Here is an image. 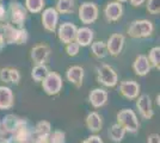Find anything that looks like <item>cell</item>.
I'll list each match as a JSON object with an SVG mask.
<instances>
[{"mask_svg": "<svg viewBox=\"0 0 160 143\" xmlns=\"http://www.w3.org/2000/svg\"><path fill=\"white\" fill-rule=\"evenodd\" d=\"M2 38L6 44H25L28 41V31L24 27H16L12 24L4 23Z\"/></svg>", "mask_w": 160, "mask_h": 143, "instance_id": "cell-1", "label": "cell"}, {"mask_svg": "<svg viewBox=\"0 0 160 143\" xmlns=\"http://www.w3.org/2000/svg\"><path fill=\"white\" fill-rule=\"evenodd\" d=\"M117 124H120L126 131L132 134H135L140 126V123L135 112L129 109L122 110L117 113Z\"/></svg>", "mask_w": 160, "mask_h": 143, "instance_id": "cell-2", "label": "cell"}, {"mask_svg": "<svg viewBox=\"0 0 160 143\" xmlns=\"http://www.w3.org/2000/svg\"><path fill=\"white\" fill-rule=\"evenodd\" d=\"M153 23L147 19L134 21L128 27V35L133 38H146L153 34Z\"/></svg>", "mask_w": 160, "mask_h": 143, "instance_id": "cell-3", "label": "cell"}, {"mask_svg": "<svg viewBox=\"0 0 160 143\" xmlns=\"http://www.w3.org/2000/svg\"><path fill=\"white\" fill-rule=\"evenodd\" d=\"M97 80L99 83L107 86V87H113L117 85L118 76L115 69L109 64H100L97 68Z\"/></svg>", "mask_w": 160, "mask_h": 143, "instance_id": "cell-4", "label": "cell"}, {"mask_svg": "<svg viewBox=\"0 0 160 143\" xmlns=\"http://www.w3.org/2000/svg\"><path fill=\"white\" fill-rule=\"evenodd\" d=\"M42 87L48 95H56L58 93H60L61 88H62L61 75L55 72H49L42 81Z\"/></svg>", "mask_w": 160, "mask_h": 143, "instance_id": "cell-5", "label": "cell"}, {"mask_svg": "<svg viewBox=\"0 0 160 143\" xmlns=\"http://www.w3.org/2000/svg\"><path fill=\"white\" fill-rule=\"evenodd\" d=\"M98 18V7L93 2H84L79 7V19L84 24H91Z\"/></svg>", "mask_w": 160, "mask_h": 143, "instance_id": "cell-6", "label": "cell"}, {"mask_svg": "<svg viewBox=\"0 0 160 143\" xmlns=\"http://www.w3.org/2000/svg\"><path fill=\"white\" fill-rule=\"evenodd\" d=\"M10 13H11V21L17 27H23L27 21V8L19 2H12L10 5Z\"/></svg>", "mask_w": 160, "mask_h": 143, "instance_id": "cell-7", "label": "cell"}, {"mask_svg": "<svg viewBox=\"0 0 160 143\" xmlns=\"http://www.w3.org/2000/svg\"><path fill=\"white\" fill-rule=\"evenodd\" d=\"M50 48L47 44H37L31 49V59L36 64H46L50 57Z\"/></svg>", "mask_w": 160, "mask_h": 143, "instance_id": "cell-8", "label": "cell"}, {"mask_svg": "<svg viewBox=\"0 0 160 143\" xmlns=\"http://www.w3.org/2000/svg\"><path fill=\"white\" fill-rule=\"evenodd\" d=\"M58 19H59V13L53 7H49L47 10H44L42 13V24L47 31L54 32L56 30Z\"/></svg>", "mask_w": 160, "mask_h": 143, "instance_id": "cell-9", "label": "cell"}, {"mask_svg": "<svg viewBox=\"0 0 160 143\" xmlns=\"http://www.w3.org/2000/svg\"><path fill=\"white\" fill-rule=\"evenodd\" d=\"M77 26L72 24V23H63L61 24L58 31V36L59 40L65 44H68L71 42H73L75 40V34H77Z\"/></svg>", "mask_w": 160, "mask_h": 143, "instance_id": "cell-10", "label": "cell"}, {"mask_svg": "<svg viewBox=\"0 0 160 143\" xmlns=\"http://www.w3.org/2000/svg\"><path fill=\"white\" fill-rule=\"evenodd\" d=\"M123 45H124V36L121 34H113L108 40L107 50L111 56H117L121 54Z\"/></svg>", "mask_w": 160, "mask_h": 143, "instance_id": "cell-11", "label": "cell"}, {"mask_svg": "<svg viewBox=\"0 0 160 143\" xmlns=\"http://www.w3.org/2000/svg\"><path fill=\"white\" fill-rule=\"evenodd\" d=\"M140 92L139 83L134 80H126L122 81L120 85V93L127 99H135L138 98Z\"/></svg>", "mask_w": 160, "mask_h": 143, "instance_id": "cell-12", "label": "cell"}, {"mask_svg": "<svg viewBox=\"0 0 160 143\" xmlns=\"http://www.w3.org/2000/svg\"><path fill=\"white\" fill-rule=\"evenodd\" d=\"M136 106L139 109L140 115L145 119H151L153 117V109H152V102L149 95L142 94L136 102Z\"/></svg>", "mask_w": 160, "mask_h": 143, "instance_id": "cell-13", "label": "cell"}, {"mask_svg": "<svg viewBox=\"0 0 160 143\" xmlns=\"http://www.w3.org/2000/svg\"><path fill=\"white\" fill-rule=\"evenodd\" d=\"M123 13V7L118 1H111L104 8V14L105 18L109 21H117L122 17Z\"/></svg>", "mask_w": 160, "mask_h": 143, "instance_id": "cell-14", "label": "cell"}, {"mask_svg": "<svg viewBox=\"0 0 160 143\" xmlns=\"http://www.w3.org/2000/svg\"><path fill=\"white\" fill-rule=\"evenodd\" d=\"M67 80L73 83L75 87H81L84 80V68L80 66H72L66 72Z\"/></svg>", "mask_w": 160, "mask_h": 143, "instance_id": "cell-15", "label": "cell"}, {"mask_svg": "<svg viewBox=\"0 0 160 143\" xmlns=\"http://www.w3.org/2000/svg\"><path fill=\"white\" fill-rule=\"evenodd\" d=\"M133 69L135 74L139 76H145L151 70V63L148 61V57L145 55H139L133 63Z\"/></svg>", "mask_w": 160, "mask_h": 143, "instance_id": "cell-16", "label": "cell"}, {"mask_svg": "<svg viewBox=\"0 0 160 143\" xmlns=\"http://www.w3.org/2000/svg\"><path fill=\"white\" fill-rule=\"evenodd\" d=\"M74 41L77 42L80 47H87L93 41V31L90 27H80V29L77 30Z\"/></svg>", "mask_w": 160, "mask_h": 143, "instance_id": "cell-17", "label": "cell"}, {"mask_svg": "<svg viewBox=\"0 0 160 143\" xmlns=\"http://www.w3.org/2000/svg\"><path fill=\"white\" fill-rule=\"evenodd\" d=\"M14 97L11 88L0 86V110H8L13 106Z\"/></svg>", "mask_w": 160, "mask_h": 143, "instance_id": "cell-18", "label": "cell"}, {"mask_svg": "<svg viewBox=\"0 0 160 143\" xmlns=\"http://www.w3.org/2000/svg\"><path fill=\"white\" fill-rule=\"evenodd\" d=\"M108 102V92L105 89L94 88L90 93V102L93 107H102Z\"/></svg>", "mask_w": 160, "mask_h": 143, "instance_id": "cell-19", "label": "cell"}, {"mask_svg": "<svg viewBox=\"0 0 160 143\" xmlns=\"http://www.w3.org/2000/svg\"><path fill=\"white\" fill-rule=\"evenodd\" d=\"M0 80L5 83H18L20 80V74L17 69L14 68H1L0 69Z\"/></svg>", "mask_w": 160, "mask_h": 143, "instance_id": "cell-20", "label": "cell"}, {"mask_svg": "<svg viewBox=\"0 0 160 143\" xmlns=\"http://www.w3.org/2000/svg\"><path fill=\"white\" fill-rule=\"evenodd\" d=\"M102 117L97 112H91L86 117V126L87 129L92 132H98L102 129Z\"/></svg>", "mask_w": 160, "mask_h": 143, "instance_id": "cell-21", "label": "cell"}, {"mask_svg": "<svg viewBox=\"0 0 160 143\" xmlns=\"http://www.w3.org/2000/svg\"><path fill=\"white\" fill-rule=\"evenodd\" d=\"M50 132H52V126H50V123L47 121L37 123L33 130V135L37 137H49Z\"/></svg>", "mask_w": 160, "mask_h": 143, "instance_id": "cell-22", "label": "cell"}, {"mask_svg": "<svg viewBox=\"0 0 160 143\" xmlns=\"http://www.w3.org/2000/svg\"><path fill=\"white\" fill-rule=\"evenodd\" d=\"M74 0H59L56 2V11L58 13L67 14V13H73L74 11Z\"/></svg>", "mask_w": 160, "mask_h": 143, "instance_id": "cell-23", "label": "cell"}, {"mask_svg": "<svg viewBox=\"0 0 160 143\" xmlns=\"http://www.w3.org/2000/svg\"><path fill=\"white\" fill-rule=\"evenodd\" d=\"M126 130L121 126L120 124H113L111 125V128L109 129V137L112 140L113 142H121L123 140V137L126 135Z\"/></svg>", "mask_w": 160, "mask_h": 143, "instance_id": "cell-24", "label": "cell"}, {"mask_svg": "<svg viewBox=\"0 0 160 143\" xmlns=\"http://www.w3.org/2000/svg\"><path fill=\"white\" fill-rule=\"evenodd\" d=\"M49 73V69L46 64H36L31 70V76L35 81H43Z\"/></svg>", "mask_w": 160, "mask_h": 143, "instance_id": "cell-25", "label": "cell"}, {"mask_svg": "<svg viewBox=\"0 0 160 143\" xmlns=\"http://www.w3.org/2000/svg\"><path fill=\"white\" fill-rule=\"evenodd\" d=\"M91 49H92V54H93L94 57H97V59H103V57H105L108 55L107 44L102 41L92 43Z\"/></svg>", "mask_w": 160, "mask_h": 143, "instance_id": "cell-26", "label": "cell"}, {"mask_svg": "<svg viewBox=\"0 0 160 143\" xmlns=\"http://www.w3.org/2000/svg\"><path fill=\"white\" fill-rule=\"evenodd\" d=\"M44 6V0H25V8L31 13H38Z\"/></svg>", "mask_w": 160, "mask_h": 143, "instance_id": "cell-27", "label": "cell"}, {"mask_svg": "<svg viewBox=\"0 0 160 143\" xmlns=\"http://www.w3.org/2000/svg\"><path fill=\"white\" fill-rule=\"evenodd\" d=\"M148 61H149V63H152L154 68H160V47H154L151 49Z\"/></svg>", "mask_w": 160, "mask_h": 143, "instance_id": "cell-28", "label": "cell"}, {"mask_svg": "<svg viewBox=\"0 0 160 143\" xmlns=\"http://www.w3.org/2000/svg\"><path fill=\"white\" fill-rule=\"evenodd\" d=\"M48 141H49V143H63L65 142V132L60 131V130L54 131L53 134L50 132V135L48 137Z\"/></svg>", "mask_w": 160, "mask_h": 143, "instance_id": "cell-29", "label": "cell"}, {"mask_svg": "<svg viewBox=\"0 0 160 143\" xmlns=\"http://www.w3.org/2000/svg\"><path fill=\"white\" fill-rule=\"evenodd\" d=\"M160 0H148L147 1V11L151 14H159Z\"/></svg>", "mask_w": 160, "mask_h": 143, "instance_id": "cell-30", "label": "cell"}, {"mask_svg": "<svg viewBox=\"0 0 160 143\" xmlns=\"http://www.w3.org/2000/svg\"><path fill=\"white\" fill-rule=\"evenodd\" d=\"M79 50H80V45L75 41L71 42V43H68L66 45V53L68 56H75V55H78Z\"/></svg>", "mask_w": 160, "mask_h": 143, "instance_id": "cell-31", "label": "cell"}, {"mask_svg": "<svg viewBox=\"0 0 160 143\" xmlns=\"http://www.w3.org/2000/svg\"><path fill=\"white\" fill-rule=\"evenodd\" d=\"M82 143H104L102 141V138L99 136H97V135H94V136H90L87 140H85Z\"/></svg>", "mask_w": 160, "mask_h": 143, "instance_id": "cell-32", "label": "cell"}, {"mask_svg": "<svg viewBox=\"0 0 160 143\" xmlns=\"http://www.w3.org/2000/svg\"><path fill=\"white\" fill-rule=\"evenodd\" d=\"M147 143H160V136L158 134H151L148 136Z\"/></svg>", "mask_w": 160, "mask_h": 143, "instance_id": "cell-33", "label": "cell"}, {"mask_svg": "<svg viewBox=\"0 0 160 143\" xmlns=\"http://www.w3.org/2000/svg\"><path fill=\"white\" fill-rule=\"evenodd\" d=\"M5 18H6V10L0 4V21H4Z\"/></svg>", "mask_w": 160, "mask_h": 143, "instance_id": "cell-34", "label": "cell"}, {"mask_svg": "<svg viewBox=\"0 0 160 143\" xmlns=\"http://www.w3.org/2000/svg\"><path fill=\"white\" fill-rule=\"evenodd\" d=\"M143 2H145V0H130V4H132V6H134V7L141 6Z\"/></svg>", "mask_w": 160, "mask_h": 143, "instance_id": "cell-35", "label": "cell"}, {"mask_svg": "<svg viewBox=\"0 0 160 143\" xmlns=\"http://www.w3.org/2000/svg\"><path fill=\"white\" fill-rule=\"evenodd\" d=\"M5 45H6V43H5V41H4V38H2V36H0V51L5 48Z\"/></svg>", "mask_w": 160, "mask_h": 143, "instance_id": "cell-36", "label": "cell"}, {"mask_svg": "<svg viewBox=\"0 0 160 143\" xmlns=\"http://www.w3.org/2000/svg\"><path fill=\"white\" fill-rule=\"evenodd\" d=\"M155 100H157V105H158V106H159V95H157V99H155Z\"/></svg>", "mask_w": 160, "mask_h": 143, "instance_id": "cell-37", "label": "cell"}, {"mask_svg": "<svg viewBox=\"0 0 160 143\" xmlns=\"http://www.w3.org/2000/svg\"><path fill=\"white\" fill-rule=\"evenodd\" d=\"M116 1H118V2H124V1H127V0H116Z\"/></svg>", "mask_w": 160, "mask_h": 143, "instance_id": "cell-38", "label": "cell"}]
</instances>
